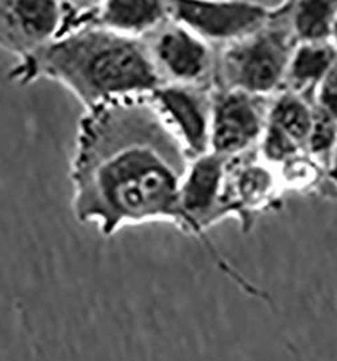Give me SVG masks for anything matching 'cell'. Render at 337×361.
I'll return each instance as SVG.
<instances>
[{
  "label": "cell",
  "mask_w": 337,
  "mask_h": 361,
  "mask_svg": "<svg viewBox=\"0 0 337 361\" xmlns=\"http://www.w3.org/2000/svg\"><path fill=\"white\" fill-rule=\"evenodd\" d=\"M336 10L337 3L333 1L301 3L295 16L297 32L304 39H322L329 34Z\"/></svg>",
  "instance_id": "obj_11"
},
{
  "label": "cell",
  "mask_w": 337,
  "mask_h": 361,
  "mask_svg": "<svg viewBox=\"0 0 337 361\" xmlns=\"http://www.w3.org/2000/svg\"><path fill=\"white\" fill-rule=\"evenodd\" d=\"M161 84L193 85L209 68L208 47L201 37L169 18L145 38Z\"/></svg>",
  "instance_id": "obj_4"
},
{
  "label": "cell",
  "mask_w": 337,
  "mask_h": 361,
  "mask_svg": "<svg viewBox=\"0 0 337 361\" xmlns=\"http://www.w3.org/2000/svg\"><path fill=\"white\" fill-rule=\"evenodd\" d=\"M294 152V140H291L288 134L273 125L266 138V154L273 160H282Z\"/></svg>",
  "instance_id": "obj_15"
},
{
  "label": "cell",
  "mask_w": 337,
  "mask_h": 361,
  "mask_svg": "<svg viewBox=\"0 0 337 361\" xmlns=\"http://www.w3.org/2000/svg\"><path fill=\"white\" fill-rule=\"evenodd\" d=\"M335 51L328 47H305L294 59L291 76L298 85L316 82L333 63Z\"/></svg>",
  "instance_id": "obj_13"
},
{
  "label": "cell",
  "mask_w": 337,
  "mask_h": 361,
  "mask_svg": "<svg viewBox=\"0 0 337 361\" xmlns=\"http://www.w3.org/2000/svg\"><path fill=\"white\" fill-rule=\"evenodd\" d=\"M8 78L19 85L58 82L84 111L115 100L151 97L161 85L145 39L87 26L65 33L16 61Z\"/></svg>",
  "instance_id": "obj_2"
},
{
  "label": "cell",
  "mask_w": 337,
  "mask_h": 361,
  "mask_svg": "<svg viewBox=\"0 0 337 361\" xmlns=\"http://www.w3.org/2000/svg\"><path fill=\"white\" fill-rule=\"evenodd\" d=\"M269 178L266 172L259 169H251L243 175L241 180V191L243 197H257V194L263 192V190L267 187Z\"/></svg>",
  "instance_id": "obj_17"
},
{
  "label": "cell",
  "mask_w": 337,
  "mask_h": 361,
  "mask_svg": "<svg viewBox=\"0 0 337 361\" xmlns=\"http://www.w3.org/2000/svg\"><path fill=\"white\" fill-rule=\"evenodd\" d=\"M259 132V118L251 99L241 92L219 97L213 106L210 145L223 156L247 147Z\"/></svg>",
  "instance_id": "obj_9"
},
{
  "label": "cell",
  "mask_w": 337,
  "mask_h": 361,
  "mask_svg": "<svg viewBox=\"0 0 337 361\" xmlns=\"http://www.w3.org/2000/svg\"><path fill=\"white\" fill-rule=\"evenodd\" d=\"M70 3L0 0V50L27 59L68 33Z\"/></svg>",
  "instance_id": "obj_3"
},
{
  "label": "cell",
  "mask_w": 337,
  "mask_h": 361,
  "mask_svg": "<svg viewBox=\"0 0 337 361\" xmlns=\"http://www.w3.org/2000/svg\"><path fill=\"white\" fill-rule=\"evenodd\" d=\"M320 99L325 113L337 118V66L328 72Z\"/></svg>",
  "instance_id": "obj_16"
},
{
  "label": "cell",
  "mask_w": 337,
  "mask_h": 361,
  "mask_svg": "<svg viewBox=\"0 0 337 361\" xmlns=\"http://www.w3.org/2000/svg\"><path fill=\"white\" fill-rule=\"evenodd\" d=\"M170 18L165 1H97L89 26L145 39Z\"/></svg>",
  "instance_id": "obj_10"
},
{
  "label": "cell",
  "mask_w": 337,
  "mask_h": 361,
  "mask_svg": "<svg viewBox=\"0 0 337 361\" xmlns=\"http://www.w3.org/2000/svg\"><path fill=\"white\" fill-rule=\"evenodd\" d=\"M333 32H335V38H336V41H337V18H336V20H335V26H333Z\"/></svg>",
  "instance_id": "obj_19"
},
{
  "label": "cell",
  "mask_w": 337,
  "mask_h": 361,
  "mask_svg": "<svg viewBox=\"0 0 337 361\" xmlns=\"http://www.w3.org/2000/svg\"><path fill=\"white\" fill-rule=\"evenodd\" d=\"M150 100L188 157L207 154L212 119L204 97L193 85L161 84Z\"/></svg>",
  "instance_id": "obj_5"
},
{
  "label": "cell",
  "mask_w": 337,
  "mask_h": 361,
  "mask_svg": "<svg viewBox=\"0 0 337 361\" xmlns=\"http://www.w3.org/2000/svg\"><path fill=\"white\" fill-rule=\"evenodd\" d=\"M273 125L291 140H303L312 130V118L305 104L298 99H281L273 111Z\"/></svg>",
  "instance_id": "obj_12"
},
{
  "label": "cell",
  "mask_w": 337,
  "mask_h": 361,
  "mask_svg": "<svg viewBox=\"0 0 337 361\" xmlns=\"http://www.w3.org/2000/svg\"><path fill=\"white\" fill-rule=\"evenodd\" d=\"M170 18L198 37L225 39L248 32L265 18V10L247 3H169Z\"/></svg>",
  "instance_id": "obj_6"
},
{
  "label": "cell",
  "mask_w": 337,
  "mask_h": 361,
  "mask_svg": "<svg viewBox=\"0 0 337 361\" xmlns=\"http://www.w3.org/2000/svg\"><path fill=\"white\" fill-rule=\"evenodd\" d=\"M223 161L216 153L204 154L189 164L179 192L182 230L205 241L203 225L219 197Z\"/></svg>",
  "instance_id": "obj_8"
},
{
  "label": "cell",
  "mask_w": 337,
  "mask_h": 361,
  "mask_svg": "<svg viewBox=\"0 0 337 361\" xmlns=\"http://www.w3.org/2000/svg\"><path fill=\"white\" fill-rule=\"evenodd\" d=\"M332 176L335 178L337 180V153H336V160H335V165H333V168H332Z\"/></svg>",
  "instance_id": "obj_18"
},
{
  "label": "cell",
  "mask_w": 337,
  "mask_h": 361,
  "mask_svg": "<svg viewBox=\"0 0 337 361\" xmlns=\"http://www.w3.org/2000/svg\"><path fill=\"white\" fill-rule=\"evenodd\" d=\"M188 156L150 97L84 111L69 165L72 210L103 237L167 222L182 229L181 185Z\"/></svg>",
  "instance_id": "obj_1"
},
{
  "label": "cell",
  "mask_w": 337,
  "mask_h": 361,
  "mask_svg": "<svg viewBox=\"0 0 337 361\" xmlns=\"http://www.w3.org/2000/svg\"><path fill=\"white\" fill-rule=\"evenodd\" d=\"M286 63V47L276 35L228 50L224 56L227 79L250 91H267L279 80Z\"/></svg>",
  "instance_id": "obj_7"
},
{
  "label": "cell",
  "mask_w": 337,
  "mask_h": 361,
  "mask_svg": "<svg viewBox=\"0 0 337 361\" xmlns=\"http://www.w3.org/2000/svg\"><path fill=\"white\" fill-rule=\"evenodd\" d=\"M312 150L314 153H322L331 148L335 140V123L329 114L319 113L314 123L312 125Z\"/></svg>",
  "instance_id": "obj_14"
}]
</instances>
